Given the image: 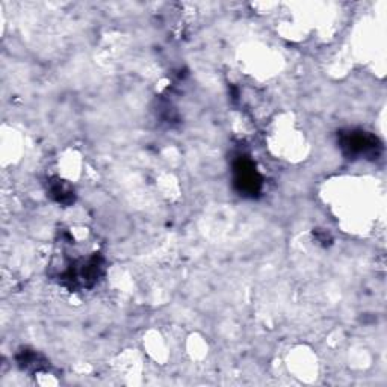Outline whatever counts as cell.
<instances>
[{
  "label": "cell",
  "mask_w": 387,
  "mask_h": 387,
  "mask_svg": "<svg viewBox=\"0 0 387 387\" xmlns=\"http://www.w3.org/2000/svg\"><path fill=\"white\" fill-rule=\"evenodd\" d=\"M236 183L241 185V189L254 194L258 191V186L260 185V179L258 171L254 170L253 163L250 161H240L236 163Z\"/></svg>",
  "instance_id": "1"
}]
</instances>
